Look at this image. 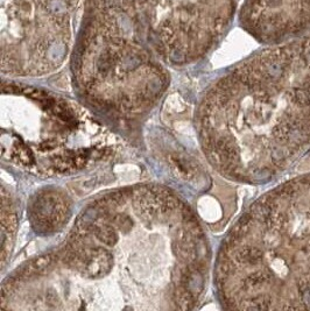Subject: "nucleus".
Here are the masks:
<instances>
[{"label": "nucleus", "instance_id": "nucleus-1", "mask_svg": "<svg viewBox=\"0 0 310 311\" xmlns=\"http://www.w3.org/2000/svg\"><path fill=\"white\" fill-rule=\"evenodd\" d=\"M210 251L175 193L145 184L110 192L78 216L64 244L14 273L26 309H192Z\"/></svg>", "mask_w": 310, "mask_h": 311}, {"label": "nucleus", "instance_id": "nucleus-2", "mask_svg": "<svg viewBox=\"0 0 310 311\" xmlns=\"http://www.w3.org/2000/svg\"><path fill=\"white\" fill-rule=\"evenodd\" d=\"M233 13L234 0H84L75 85L110 115H141L167 90L169 69L209 54Z\"/></svg>", "mask_w": 310, "mask_h": 311}, {"label": "nucleus", "instance_id": "nucleus-3", "mask_svg": "<svg viewBox=\"0 0 310 311\" xmlns=\"http://www.w3.org/2000/svg\"><path fill=\"white\" fill-rule=\"evenodd\" d=\"M197 116L221 175L247 184L281 175L310 146V39L237 66L206 91Z\"/></svg>", "mask_w": 310, "mask_h": 311}, {"label": "nucleus", "instance_id": "nucleus-4", "mask_svg": "<svg viewBox=\"0 0 310 311\" xmlns=\"http://www.w3.org/2000/svg\"><path fill=\"white\" fill-rule=\"evenodd\" d=\"M219 301L230 310H310V175L247 208L223 240Z\"/></svg>", "mask_w": 310, "mask_h": 311}, {"label": "nucleus", "instance_id": "nucleus-5", "mask_svg": "<svg viewBox=\"0 0 310 311\" xmlns=\"http://www.w3.org/2000/svg\"><path fill=\"white\" fill-rule=\"evenodd\" d=\"M117 140L75 101L51 91L4 82L2 155L39 176L81 172L115 154Z\"/></svg>", "mask_w": 310, "mask_h": 311}, {"label": "nucleus", "instance_id": "nucleus-6", "mask_svg": "<svg viewBox=\"0 0 310 311\" xmlns=\"http://www.w3.org/2000/svg\"><path fill=\"white\" fill-rule=\"evenodd\" d=\"M71 214L70 198L66 192L56 188L36 192L28 205L29 222L40 234H51L62 230Z\"/></svg>", "mask_w": 310, "mask_h": 311}, {"label": "nucleus", "instance_id": "nucleus-7", "mask_svg": "<svg viewBox=\"0 0 310 311\" xmlns=\"http://www.w3.org/2000/svg\"><path fill=\"white\" fill-rule=\"evenodd\" d=\"M18 227V216L13 200L5 188L2 190V264L6 266L7 256L12 251Z\"/></svg>", "mask_w": 310, "mask_h": 311}]
</instances>
